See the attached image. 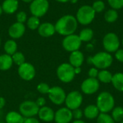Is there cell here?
<instances>
[{
  "label": "cell",
  "instance_id": "obj_1",
  "mask_svg": "<svg viewBox=\"0 0 123 123\" xmlns=\"http://www.w3.org/2000/svg\"><path fill=\"white\" fill-rule=\"evenodd\" d=\"M78 26V22L73 15H65L60 18L55 25V31L61 35H70L75 32Z\"/></svg>",
  "mask_w": 123,
  "mask_h": 123
},
{
  "label": "cell",
  "instance_id": "obj_2",
  "mask_svg": "<svg viewBox=\"0 0 123 123\" xmlns=\"http://www.w3.org/2000/svg\"><path fill=\"white\" fill-rule=\"evenodd\" d=\"M113 62V58L107 52H99L97 53L92 57L88 58V63L93 64L97 68L106 69L109 68Z\"/></svg>",
  "mask_w": 123,
  "mask_h": 123
},
{
  "label": "cell",
  "instance_id": "obj_3",
  "mask_svg": "<svg viewBox=\"0 0 123 123\" xmlns=\"http://www.w3.org/2000/svg\"><path fill=\"white\" fill-rule=\"evenodd\" d=\"M114 106L115 99L110 93L103 92L99 94L97 100V107L101 113H107L112 111Z\"/></svg>",
  "mask_w": 123,
  "mask_h": 123
},
{
  "label": "cell",
  "instance_id": "obj_4",
  "mask_svg": "<svg viewBox=\"0 0 123 123\" xmlns=\"http://www.w3.org/2000/svg\"><path fill=\"white\" fill-rule=\"evenodd\" d=\"M96 12L93 9L92 6L84 5L81 6L77 13H76V19L77 22L81 25H87L92 22L95 17Z\"/></svg>",
  "mask_w": 123,
  "mask_h": 123
},
{
  "label": "cell",
  "instance_id": "obj_5",
  "mask_svg": "<svg viewBox=\"0 0 123 123\" xmlns=\"http://www.w3.org/2000/svg\"><path fill=\"white\" fill-rule=\"evenodd\" d=\"M75 75L74 67L70 63H62L57 68V76L58 79L64 83L71 82L74 79Z\"/></svg>",
  "mask_w": 123,
  "mask_h": 123
},
{
  "label": "cell",
  "instance_id": "obj_6",
  "mask_svg": "<svg viewBox=\"0 0 123 123\" xmlns=\"http://www.w3.org/2000/svg\"><path fill=\"white\" fill-rule=\"evenodd\" d=\"M103 46L107 53L116 52L120 47L118 36L114 32L107 33L103 38Z\"/></svg>",
  "mask_w": 123,
  "mask_h": 123
},
{
  "label": "cell",
  "instance_id": "obj_7",
  "mask_svg": "<svg viewBox=\"0 0 123 123\" xmlns=\"http://www.w3.org/2000/svg\"><path fill=\"white\" fill-rule=\"evenodd\" d=\"M40 107L36 105L35 102L32 101H25L19 105L20 114L27 117H32L37 115Z\"/></svg>",
  "mask_w": 123,
  "mask_h": 123
},
{
  "label": "cell",
  "instance_id": "obj_8",
  "mask_svg": "<svg viewBox=\"0 0 123 123\" xmlns=\"http://www.w3.org/2000/svg\"><path fill=\"white\" fill-rule=\"evenodd\" d=\"M82 94L78 91H73L70 92L68 95H66L65 103L67 108L71 110H74L75 109L79 108V107L82 104Z\"/></svg>",
  "mask_w": 123,
  "mask_h": 123
},
{
  "label": "cell",
  "instance_id": "obj_9",
  "mask_svg": "<svg viewBox=\"0 0 123 123\" xmlns=\"http://www.w3.org/2000/svg\"><path fill=\"white\" fill-rule=\"evenodd\" d=\"M63 48L68 52H74L79 50L81 45V40L77 35H70L66 36L63 40Z\"/></svg>",
  "mask_w": 123,
  "mask_h": 123
},
{
  "label": "cell",
  "instance_id": "obj_10",
  "mask_svg": "<svg viewBox=\"0 0 123 123\" xmlns=\"http://www.w3.org/2000/svg\"><path fill=\"white\" fill-rule=\"evenodd\" d=\"M49 4L48 0H33L30 9L33 16L40 17L43 16L48 11Z\"/></svg>",
  "mask_w": 123,
  "mask_h": 123
},
{
  "label": "cell",
  "instance_id": "obj_11",
  "mask_svg": "<svg viewBox=\"0 0 123 123\" xmlns=\"http://www.w3.org/2000/svg\"><path fill=\"white\" fill-rule=\"evenodd\" d=\"M48 97L53 104L60 105L65 102L66 94L61 87L53 86L49 91Z\"/></svg>",
  "mask_w": 123,
  "mask_h": 123
},
{
  "label": "cell",
  "instance_id": "obj_12",
  "mask_svg": "<svg viewBox=\"0 0 123 123\" xmlns=\"http://www.w3.org/2000/svg\"><path fill=\"white\" fill-rule=\"evenodd\" d=\"M99 88V80L94 78H88L84 80L81 86V91L86 94H93Z\"/></svg>",
  "mask_w": 123,
  "mask_h": 123
},
{
  "label": "cell",
  "instance_id": "obj_13",
  "mask_svg": "<svg viewBox=\"0 0 123 123\" xmlns=\"http://www.w3.org/2000/svg\"><path fill=\"white\" fill-rule=\"evenodd\" d=\"M18 74L22 79L25 81H30L35 76V69L32 64L25 62L19 66Z\"/></svg>",
  "mask_w": 123,
  "mask_h": 123
},
{
  "label": "cell",
  "instance_id": "obj_14",
  "mask_svg": "<svg viewBox=\"0 0 123 123\" xmlns=\"http://www.w3.org/2000/svg\"><path fill=\"white\" fill-rule=\"evenodd\" d=\"M73 118L72 111L67 107L59 109L55 113L54 120L56 123H69Z\"/></svg>",
  "mask_w": 123,
  "mask_h": 123
},
{
  "label": "cell",
  "instance_id": "obj_15",
  "mask_svg": "<svg viewBox=\"0 0 123 123\" xmlns=\"http://www.w3.org/2000/svg\"><path fill=\"white\" fill-rule=\"evenodd\" d=\"M25 31V27L22 23L16 22L9 29V35L12 38H19L22 37Z\"/></svg>",
  "mask_w": 123,
  "mask_h": 123
},
{
  "label": "cell",
  "instance_id": "obj_16",
  "mask_svg": "<svg viewBox=\"0 0 123 123\" xmlns=\"http://www.w3.org/2000/svg\"><path fill=\"white\" fill-rule=\"evenodd\" d=\"M39 118L45 122H50L54 120L55 113L54 111L48 107H42L39 109L37 113Z\"/></svg>",
  "mask_w": 123,
  "mask_h": 123
},
{
  "label": "cell",
  "instance_id": "obj_17",
  "mask_svg": "<svg viewBox=\"0 0 123 123\" xmlns=\"http://www.w3.org/2000/svg\"><path fill=\"white\" fill-rule=\"evenodd\" d=\"M84 56L81 51L76 50L71 52L69 57V61H70V64L74 68L81 67V66L84 63Z\"/></svg>",
  "mask_w": 123,
  "mask_h": 123
},
{
  "label": "cell",
  "instance_id": "obj_18",
  "mask_svg": "<svg viewBox=\"0 0 123 123\" xmlns=\"http://www.w3.org/2000/svg\"><path fill=\"white\" fill-rule=\"evenodd\" d=\"M55 32V26L49 22H45L40 25L38 27V32L43 37L52 36Z\"/></svg>",
  "mask_w": 123,
  "mask_h": 123
},
{
  "label": "cell",
  "instance_id": "obj_19",
  "mask_svg": "<svg viewBox=\"0 0 123 123\" xmlns=\"http://www.w3.org/2000/svg\"><path fill=\"white\" fill-rule=\"evenodd\" d=\"M2 10L7 14L14 13L18 8L17 0H5L2 4Z\"/></svg>",
  "mask_w": 123,
  "mask_h": 123
},
{
  "label": "cell",
  "instance_id": "obj_20",
  "mask_svg": "<svg viewBox=\"0 0 123 123\" xmlns=\"http://www.w3.org/2000/svg\"><path fill=\"white\" fill-rule=\"evenodd\" d=\"M84 114L87 119L93 120L98 117V115H99V110L97 107V105H90L85 108L84 111Z\"/></svg>",
  "mask_w": 123,
  "mask_h": 123
},
{
  "label": "cell",
  "instance_id": "obj_21",
  "mask_svg": "<svg viewBox=\"0 0 123 123\" xmlns=\"http://www.w3.org/2000/svg\"><path fill=\"white\" fill-rule=\"evenodd\" d=\"M25 118L23 116L15 112H9L6 116V123H24Z\"/></svg>",
  "mask_w": 123,
  "mask_h": 123
},
{
  "label": "cell",
  "instance_id": "obj_22",
  "mask_svg": "<svg viewBox=\"0 0 123 123\" xmlns=\"http://www.w3.org/2000/svg\"><path fill=\"white\" fill-rule=\"evenodd\" d=\"M13 63L12 56L7 54L0 55V70L6 71L9 70Z\"/></svg>",
  "mask_w": 123,
  "mask_h": 123
},
{
  "label": "cell",
  "instance_id": "obj_23",
  "mask_svg": "<svg viewBox=\"0 0 123 123\" xmlns=\"http://www.w3.org/2000/svg\"><path fill=\"white\" fill-rule=\"evenodd\" d=\"M112 83L114 87L120 91L123 92V73H117L112 76Z\"/></svg>",
  "mask_w": 123,
  "mask_h": 123
},
{
  "label": "cell",
  "instance_id": "obj_24",
  "mask_svg": "<svg viewBox=\"0 0 123 123\" xmlns=\"http://www.w3.org/2000/svg\"><path fill=\"white\" fill-rule=\"evenodd\" d=\"M94 36V32L90 28H85L82 30L79 33V38L81 40V42H89L92 40Z\"/></svg>",
  "mask_w": 123,
  "mask_h": 123
},
{
  "label": "cell",
  "instance_id": "obj_25",
  "mask_svg": "<svg viewBox=\"0 0 123 123\" xmlns=\"http://www.w3.org/2000/svg\"><path fill=\"white\" fill-rule=\"evenodd\" d=\"M97 78H98L99 81H100L101 82L108 84V83L112 82V74L110 71L104 69V70H102L101 71H99Z\"/></svg>",
  "mask_w": 123,
  "mask_h": 123
},
{
  "label": "cell",
  "instance_id": "obj_26",
  "mask_svg": "<svg viewBox=\"0 0 123 123\" xmlns=\"http://www.w3.org/2000/svg\"><path fill=\"white\" fill-rule=\"evenodd\" d=\"M17 43L15 41H14L12 40H7L6 42V43L4 44L5 52L6 53L7 55H9L11 56L17 52Z\"/></svg>",
  "mask_w": 123,
  "mask_h": 123
},
{
  "label": "cell",
  "instance_id": "obj_27",
  "mask_svg": "<svg viewBox=\"0 0 123 123\" xmlns=\"http://www.w3.org/2000/svg\"><path fill=\"white\" fill-rule=\"evenodd\" d=\"M118 19V13L117 10L111 9L107 10L105 14V19L109 23H113Z\"/></svg>",
  "mask_w": 123,
  "mask_h": 123
},
{
  "label": "cell",
  "instance_id": "obj_28",
  "mask_svg": "<svg viewBox=\"0 0 123 123\" xmlns=\"http://www.w3.org/2000/svg\"><path fill=\"white\" fill-rule=\"evenodd\" d=\"M112 117L114 121L120 122L123 120V108L121 107H117L112 110Z\"/></svg>",
  "mask_w": 123,
  "mask_h": 123
},
{
  "label": "cell",
  "instance_id": "obj_29",
  "mask_svg": "<svg viewBox=\"0 0 123 123\" xmlns=\"http://www.w3.org/2000/svg\"><path fill=\"white\" fill-rule=\"evenodd\" d=\"M97 118V123H115L112 117L107 113H100Z\"/></svg>",
  "mask_w": 123,
  "mask_h": 123
},
{
  "label": "cell",
  "instance_id": "obj_30",
  "mask_svg": "<svg viewBox=\"0 0 123 123\" xmlns=\"http://www.w3.org/2000/svg\"><path fill=\"white\" fill-rule=\"evenodd\" d=\"M12 58L13 62L15 64L18 65L19 66L20 65L23 64L25 63V61L24 55L22 53H20V52H16L15 53H14L12 55Z\"/></svg>",
  "mask_w": 123,
  "mask_h": 123
},
{
  "label": "cell",
  "instance_id": "obj_31",
  "mask_svg": "<svg viewBox=\"0 0 123 123\" xmlns=\"http://www.w3.org/2000/svg\"><path fill=\"white\" fill-rule=\"evenodd\" d=\"M27 26L31 30H35L40 26V20L39 18L35 16H32L29 18L27 21Z\"/></svg>",
  "mask_w": 123,
  "mask_h": 123
},
{
  "label": "cell",
  "instance_id": "obj_32",
  "mask_svg": "<svg viewBox=\"0 0 123 123\" xmlns=\"http://www.w3.org/2000/svg\"><path fill=\"white\" fill-rule=\"evenodd\" d=\"M92 8L94 10L95 12H102V11L105 10V4L102 0H96L93 4H92Z\"/></svg>",
  "mask_w": 123,
  "mask_h": 123
},
{
  "label": "cell",
  "instance_id": "obj_33",
  "mask_svg": "<svg viewBox=\"0 0 123 123\" xmlns=\"http://www.w3.org/2000/svg\"><path fill=\"white\" fill-rule=\"evenodd\" d=\"M110 6L113 9H120L123 7V0H107Z\"/></svg>",
  "mask_w": 123,
  "mask_h": 123
},
{
  "label": "cell",
  "instance_id": "obj_34",
  "mask_svg": "<svg viewBox=\"0 0 123 123\" xmlns=\"http://www.w3.org/2000/svg\"><path fill=\"white\" fill-rule=\"evenodd\" d=\"M37 89L41 94H48L50 88V86L47 84H45V83H40V84L37 85Z\"/></svg>",
  "mask_w": 123,
  "mask_h": 123
},
{
  "label": "cell",
  "instance_id": "obj_35",
  "mask_svg": "<svg viewBox=\"0 0 123 123\" xmlns=\"http://www.w3.org/2000/svg\"><path fill=\"white\" fill-rule=\"evenodd\" d=\"M72 115H73V118H75L76 120H80L83 116V112L79 108L75 109L72 110Z\"/></svg>",
  "mask_w": 123,
  "mask_h": 123
},
{
  "label": "cell",
  "instance_id": "obj_36",
  "mask_svg": "<svg viewBox=\"0 0 123 123\" xmlns=\"http://www.w3.org/2000/svg\"><path fill=\"white\" fill-rule=\"evenodd\" d=\"M26 19H27V14H26V13L25 12H19L17 14V22L23 24V22H25L26 21Z\"/></svg>",
  "mask_w": 123,
  "mask_h": 123
},
{
  "label": "cell",
  "instance_id": "obj_37",
  "mask_svg": "<svg viewBox=\"0 0 123 123\" xmlns=\"http://www.w3.org/2000/svg\"><path fill=\"white\" fill-rule=\"evenodd\" d=\"M98 74H99V71L95 68H92L89 71V78H94L97 79V77L98 76Z\"/></svg>",
  "mask_w": 123,
  "mask_h": 123
},
{
  "label": "cell",
  "instance_id": "obj_38",
  "mask_svg": "<svg viewBox=\"0 0 123 123\" xmlns=\"http://www.w3.org/2000/svg\"><path fill=\"white\" fill-rule=\"evenodd\" d=\"M115 58L120 62L123 63V49H118L115 52Z\"/></svg>",
  "mask_w": 123,
  "mask_h": 123
},
{
  "label": "cell",
  "instance_id": "obj_39",
  "mask_svg": "<svg viewBox=\"0 0 123 123\" xmlns=\"http://www.w3.org/2000/svg\"><path fill=\"white\" fill-rule=\"evenodd\" d=\"M35 103H36V105H37L40 108V107H44V106H45V105L46 102H45V98H43V97H39V98L37 99V101L35 102Z\"/></svg>",
  "mask_w": 123,
  "mask_h": 123
},
{
  "label": "cell",
  "instance_id": "obj_40",
  "mask_svg": "<svg viewBox=\"0 0 123 123\" xmlns=\"http://www.w3.org/2000/svg\"><path fill=\"white\" fill-rule=\"evenodd\" d=\"M24 123H40V122L35 117H27L25 118Z\"/></svg>",
  "mask_w": 123,
  "mask_h": 123
},
{
  "label": "cell",
  "instance_id": "obj_41",
  "mask_svg": "<svg viewBox=\"0 0 123 123\" xmlns=\"http://www.w3.org/2000/svg\"><path fill=\"white\" fill-rule=\"evenodd\" d=\"M5 103H6V101H5L4 98H3V97H0V110H1V109H2V108L4 107Z\"/></svg>",
  "mask_w": 123,
  "mask_h": 123
},
{
  "label": "cell",
  "instance_id": "obj_42",
  "mask_svg": "<svg viewBox=\"0 0 123 123\" xmlns=\"http://www.w3.org/2000/svg\"><path fill=\"white\" fill-rule=\"evenodd\" d=\"M74 71H75V74H80V73H81V67H76V68H74Z\"/></svg>",
  "mask_w": 123,
  "mask_h": 123
},
{
  "label": "cell",
  "instance_id": "obj_43",
  "mask_svg": "<svg viewBox=\"0 0 123 123\" xmlns=\"http://www.w3.org/2000/svg\"><path fill=\"white\" fill-rule=\"evenodd\" d=\"M72 123H85L84 121H82V120H75L74 122H73Z\"/></svg>",
  "mask_w": 123,
  "mask_h": 123
},
{
  "label": "cell",
  "instance_id": "obj_44",
  "mask_svg": "<svg viewBox=\"0 0 123 123\" xmlns=\"http://www.w3.org/2000/svg\"><path fill=\"white\" fill-rule=\"evenodd\" d=\"M57 1H59V2H62V3H64V2H67L69 0H56Z\"/></svg>",
  "mask_w": 123,
  "mask_h": 123
},
{
  "label": "cell",
  "instance_id": "obj_45",
  "mask_svg": "<svg viewBox=\"0 0 123 123\" xmlns=\"http://www.w3.org/2000/svg\"><path fill=\"white\" fill-rule=\"evenodd\" d=\"M71 3H73V4H75V3H76L77 1H78V0H69Z\"/></svg>",
  "mask_w": 123,
  "mask_h": 123
},
{
  "label": "cell",
  "instance_id": "obj_46",
  "mask_svg": "<svg viewBox=\"0 0 123 123\" xmlns=\"http://www.w3.org/2000/svg\"><path fill=\"white\" fill-rule=\"evenodd\" d=\"M23 1H25V2H31V1H32L33 0H22Z\"/></svg>",
  "mask_w": 123,
  "mask_h": 123
},
{
  "label": "cell",
  "instance_id": "obj_47",
  "mask_svg": "<svg viewBox=\"0 0 123 123\" xmlns=\"http://www.w3.org/2000/svg\"><path fill=\"white\" fill-rule=\"evenodd\" d=\"M2 12H3V10H2V7H1V6H0V14H1Z\"/></svg>",
  "mask_w": 123,
  "mask_h": 123
},
{
  "label": "cell",
  "instance_id": "obj_48",
  "mask_svg": "<svg viewBox=\"0 0 123 123\" xmlns=\"http://www.w3.org/2000/svg\"><path fill=\"white\" fill-rule=\"evenodd\" d=\"M0 123H2V122H0Z\"/></svg>",
  "mask_w": 123,
  "mask_h": 123
},
{
  "label": "cell",
  "instance_id": "obj_49",
  "mask_svg": "<svg viewBox=\"0 0 123 123\" xmlns=\"http://www.w3.org/2000/svg\"></svg>",
  "mask_w": 123,
  "mask_h": 123
},
{
  "label": "cell",
  "instance_id": "obj_50",
  "mask_svg": "<svg viewBox=\"0 0 123 123\" xmlns=\"http://www.w3.org/2000/svg\"><path fill=\"white\" fill-rule=\"evenodd\" d=\"M0 45H1V40H0Z\"/></svg>",
  "mask_w": 123,
  "mask_h": 123
},
{
  "label": "cell",
  "instance_id": "obj_51",
  "mask_svg": "<svg viewBox=\"0 0 123 123\" xmlns=\"http://www.w3.org/2000/svg\"><path fill=\"white\" fill-rule=\"evenodd\" d=\"M123 123V121H122V123Z\"/></svg>",
  "mask_w": 123,
  "mask_h": 123
}]
</instances>
